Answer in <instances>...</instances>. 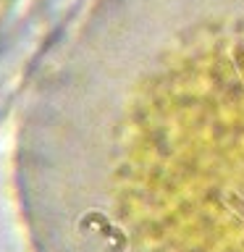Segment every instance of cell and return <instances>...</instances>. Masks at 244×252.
Instances as JSON below:
<instances>
[{
	"mask_svg": "<svg viewBox=\"0 0 244 252\" xmlns=\"http://www.w3.org/2000/svg\"><path fill=\"white\" fill-rule=\"evenodd\" d=\"M34 252H244V0H97L24 97Z\"/></svg>",
	"mask_w": 244,
	"mask_h": 252,
	"instance_id": "cell-1",
	"label": "cell"
}]
</instances>
